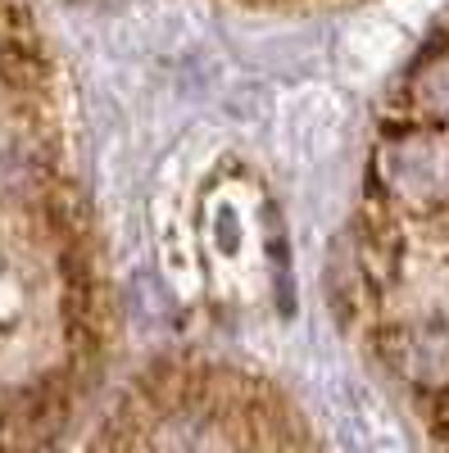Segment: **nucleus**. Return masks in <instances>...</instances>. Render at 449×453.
<instances>
[{"instance_id":"nucleus-1","label":"nucleus","mask_w":449,"mask_h":453,"mask_svg":"<svg viewBox=\"0 0 449 453\" xmlns=\"http://www.w3.org/2000/svg\"><path fill=\"white\" fill-rule=\"evenodd\" d=\"M368 345L414 386L449 453V23L386 104L354 226Z\"/></svg>"}]
</instances>
